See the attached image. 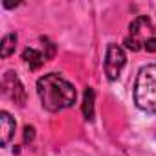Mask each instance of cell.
I'll return each mask as SVG.
<instances>
[{
    "label": "cell",
    "mask_w": 156,
    "mask_h": 156,
    "mask_svg": "<svg viewBox=\"0 0 156 156\" xmlns=\"http://www.w3.org/2000/svg\"><path fill=\"white\" fill-rule=\"evenodd\" d=\"M0 125H2V147H8V143L15 136V119L6 110H2L0 112Z\"/></svg>",
    "instance_id": "cell-6"
},
{
    "label": "cell",
    "mask_w": 156,
    "mask_h": 156,
    "mask_svg": "<svg viewBox=\"0 0 156 156\" xmlns=\"http://www.w3.org/2000/svg\"><path fill=\"white\" fill-rule=\"evenodd\" d=\"M154 37V26L149 17H136L129 26V35L125 37V46L132 51H140L149 39Z\"/></svg>",
    "instance_id": "cell-3"
},
{
    "label": "cell",
    "mask_w": 156,
    "mask_h": 156,
    "mask_svg": "<svg viewBox=\"0 0 156 156\" xmlns=\"http://www.w3.org/2000/svg\"><path fill=\"white\" fill-rule=\"evenodd\" d=\"M24 132H26V134H24V140H26V141H31L33 136H35V129H33V127H26Z\"/></svg>",
    "instance_id": "cell-11"
},
{
    "label": "cell",
    "mask_w": 156,
    "mask_h": 156,
    "mask_svg": "<svg viewBox=\"0 0 156 156\" xmlns=\"http://www.w3.org/2000/svg\"><path fill=\"white\" fill-rule=\"evenodd\" d=\"M127 62V55L125 50L118 44H108L107 46V55H105V73L108 81H116L123 66Z\"/></svg>",
    "instance_id": "cell-4"
},
{
    "label": "cell",
    "mask_w": 156,
    "mask_h": 156,
    "mask_svg": "<svg viewBox=\"0 0 156 156\" xmlns=\"http://www.w3.org/2000/svg\"><path fill=\"white\" fill-rule=\"evenodd\" d=\"M2 90H4V94L11 101H15L17 105H24V101H26V90H24V85L19 79V75L13 70H8L2 75Z\"/></svg>",
    "instance_id": "cell-5"
},
{
    "label": "cell",
    "mask_w": 156,
    "mask_h": 156,
    "mask_svg": "<svg viewBox=\"0 0 156 156\" xmlns=\"http://www.w3.org/2000/svg\"><path fill=\"white\" fill-rule=\"evenodd\" d=\"M17 48V33H8L2 37V42H0V57L8 59Z\"/></svg>",
    "instance_id": "cell-8"
},
{
    "label": "cell",
    "mask_w": 156,
    "mask_h": 156,
    "mask_svg": "<svg viewBox=\"0 0 156 156\" xmlns=\"http://www.w3.org/2000/svg\"><path fill=\"white\" fill-rule=\"evenodd\" d=\"M134 103L147 114L156 112V64L140 68L134 81Z\"/></svg>",
    "instance_id": "cell-2"
},
{
    "label": "cell",
    "mask_w": 156,
    "mask_h": 156,
    "mask_svg": "<svg viewBox=\"0 0 156 156\" xmlns=\"http://www.w3.org/2000/svg\"><path fill=\"white\" fill-rule=\"evenodd\" d=\"M94 98H96L94 88L88 87V88L85 90V98H83V114H85V118H87L88 121L94 119Z\"/></svg>",
    "instance_id": "cell-9"
},
{
    "label": "cell",
    "mask_w": 156,
    "mask_h": 156,
    "mask_svg": "<svg viewBox=\"0 0 156 156\" xmlns=\"http://www.w3.org/2000/svg\"><path fill=\"white\" fill-rule=\"evenodd\" d=\"M143 50H147V51H151V53H154V51H156V37H152V39H149V41L145 42V46H143Z\"/></svg>",
    "instance_id": "cell-10"
},
{
    "label": "cell",
    "mask_w": 156,
    "mask_h": 156,
    "mask_svg": "<svg viewBox=\"0 0 156 156\" xmlns=\"http://www.w3.org/2000/svg\"><path fill=\"white\" fill-rule=\"evenodd\" d=\"M22 59H24V62H26L31 70H39V68L44 64V61H46L48 57H46L44 51H41V50H37V48H26V50L22 51Z\"/></svg>",
    "instance_id": "cell-7"
},
{
    "label": "cell",
    "mask_w": 156,
    "mask_h": 156,
    "mask_svg": "<svg viewBox=\"0 0 156 156\" xmlns=\"http://www.w3.org/2000/svg\"><path fill=\"white\" fill-rule=\"evenodd\" d=\"M37 94L48 112H61L75 103V88L57 72L46 73L37 81Z\"/></svg>",
    "instance_id": "cell-1"
}]
</instances>
